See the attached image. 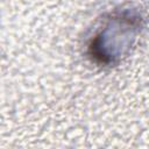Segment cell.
Returning a JSON list of instances; mask_svg holds the SVG:
<instances>
[{
	"label": "cell",
	"mask_w": 149,
	"mask_h": 149,
	"mask_svg": "<svg viewBox=\"0 0 149 149\" xmlns=\"http://www.w3.org/2000/svg\"><path fill=\"white\" fill-rule=\"evenodd\" d=\"M139 27L140 20L134 15L126 16V13H123L121 16L111 17L104 29H101L91 42L90 49L92 56L101 63L108 64L113 44V58L120 57V55L123 54V48H128L129 44L132 45Z\"/></svg>",
	"instance_id": "1"
}]
</instances>
